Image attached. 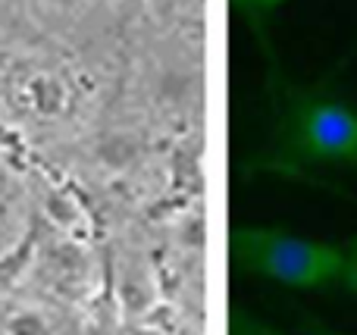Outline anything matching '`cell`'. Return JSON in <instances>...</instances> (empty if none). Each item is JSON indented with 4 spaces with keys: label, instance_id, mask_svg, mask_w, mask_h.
Instances as JSON below:
<instances>
[{
    "label": "cell",
    "instance_id": "cell-5",
    "mask_svg": "<svg viewBox=\"0 0 357 335\" xmlns=\"http://www.w3.org/2000/svg\"><path fill=\"white\" fill-rule=\"evenodd\" d=\"M354 54H357V50H354ZM354 54H351V56H354Z\"/></svg>",
    "mask_w": 357,
    "mask_h": 335
},
{
    "label": "cell",
    "instance_id": "cell-2",
    "mask_svg": "<svg viewBox=\"0 0 357 335\" xmlns=\"http://www.w3.org/2000/svg\"><path fill=\"white\" fill-rule=\"evenodd\" d=\"M229 260L235 273L257 276L285 288L357 295V238L342 244L310 242L270 226H232Z\"/></svg>",
    "mask_w": 357,
    "mask_h": 335
},
{
    "label": "cell",
    "instance_id": "cell-3",
    "mask_svg": "<svg viewBox=\"0 0 357 335\" xmlns=\"http://www.w3.org/2000/svg\"><path fill=\"white\" fill-rule=\"evenodd\" d=\"M229 335H266V323H260L245 307H229Z\"/></svg>",
    "mask_w": 357,
    "mask_h": 335
},
{
    "label": "cell",
    "instance_id": "cell-4",
    "mask_svg": "<svg viewBox=\"0 0 357 335\" xmlns=\"http://www.w3.org/2000/svg\"><path fill=\"white\" fill-rule=\"evenodd\" d=\"M266 335H279L276 329H273V326H266Z\"/></svg>",
    "mask_w": 357,
    "mask_h": 335
},
{
    "label": "cell",
    "instance_id": "cell-1",
    "mask_svg": "<svg viewBox=\"0 0 357 335\" xmlns=\"http://www.w3.org/2000/svg\"><path fill=\"white\" fill-rule=\"evenodd\" d=\"M266 56L270 125L266 144L241 163V176L279 173L310 179L314 169H357V107L333 88L335 75L317 85H298L279 66L276 50Z\"/></svg>",
    "mask_w": 357,
    "mask_h": 335
}]
</instances>
